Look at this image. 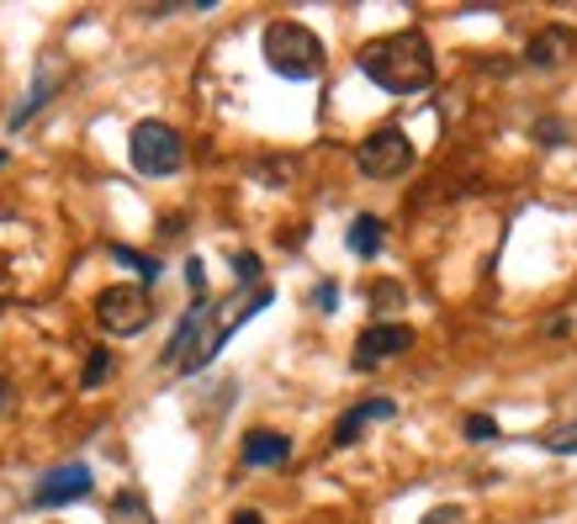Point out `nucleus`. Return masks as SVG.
Returning a JSON list of instances; mask_svg holds the SVG:
<instances>
[{
  "label": "nucleus",
  "instance_id": "nucleus-1",
  "mask_svg": "<svg viewBox=\"0 0 577 524\" xmlns=\"http://www.w3.org/2000/svg\"><path fill=\"white\" fill-rule=\"evenodd\" d=\"M365 80H376L387 95H419L434 86V54L425 32H387L361 48Z\"/></svg>",
  "mask_w": 577,
  "mask_h": 524
},
{
  "label": "nucleus",
  "instance_id": "nucleus-2",
  "mask_svg": "<svg viewBox=\"0 0 577 524\" xmlns=\"http://www.w3.org/2000/svg\"><path fill=\"white\" fill-rule=\"evenodd\" d=\"M265 64L281 80H313L324 69V43L303 22H271L265 27Z\"/></svg>",
  "mask_w": 577,
  "mask_h": 524
},
{
  "label": "nucleus",
  "instance_id": "nucleus-3",
  "mask_svg": "<svg viewBox=\"0 0 577 524\" xmlns=\"http://www.w3.org/2000/svg\"><path fill=\"white\" fill-rule=\"evenodd\" d=\"M127 155H133V170L138 175H176L185 164V144L181 133L170 123H138L133 127V138H127Z\"/></svg>",
  "mask_w": 577,
  "mask_h": 524
},
{
  "label": "nucleus",
  "instance_id": "nucleus-4",
  "mask_svg": "<svg viewBox=\"0 0 577 524\" xmlns=\"http://www.w3.org/2000/svg\"><path fill=\"white\" fill-rule=\"evenodd\" d=\"M355 164H361V175H371V181H397V175L414 170V144H408L403 127H376L361 149H355Z\"/></svg>",
  "mask_w": 577,
  "mask_h": 524
},
{
  "label": "nucleus",
  "instance_id": "nucleus-5",
  "mask_svg": "<svg viewBox=\"0 0 577 524\" xmlns=\"http://www.w3.org/2000/svg\"><path fill=\"white\" fill-rule=\"evenodd\" d=\"M95 318H101L106 334H138L154 318L149 286H106L101 303H95Z\"/></svg>",
  "mask_w": 577,
  "mask_h": 524
},
{
  "label": "nucleus",
  "instance_id": "nucleus-6",
  "mask_svg": "<svg viewBox=\"0 0 577 524\" xmlns=\"http://www.w3.org/2000/svg\"><path fill=\"white\" fill-rule=\"evenodd\" d=\"M86 493H91V466H59L37 482V509H59V503H75Z\"/></svg>",
  "mask_w": 577,
  "mask_h": 524
},
{
  "label": "nucleus",
  "instance_id": "nucleus-7",
  "mask_svg": "<svg viewBox=\"0 0 577 524\" xmlns=\"http://www.w3.org/2000/svg\"><path fill=\"white\" fill-rule=\"evenodd\" d=\"M414 344V334L403 329V323H371L355 344V366H376V361H387V355H403Z\"/></svg>",
  "mask_w": 577,
  "mask_h": 524
},
{
  "label": "nucleus",
  "instance_id": "nucleus-8",
  "mask_svg": "<svg viewBox=\"0 0 577 524\" xmlns=\"http://www.w3.org/2000/svg\"><path fill=\"white\" fill-rule=\"evenodd\" d=\"M292 456V440L275 430H249L244 434V466H281Z\"/></svg>",
  "mask_w": 577,
  "mask_h": 524
},
{
  "label": "nucleus",
  "instance_id": "nucleus-9",
  "mask_svg": "<svg viewBox=\"0 0 577 524\" xmlns=\"http://www.w3.org/2000/svg\"><path fill=\"white\" fill-rule=\"evenodd\" d=\"M393 413H397L393 398H371V402H361V408H350V413L339 419L335 445H355V440H361V430L371 424V419H393Z\"/></svg>",
  "mask_w": 577,
  "mask_h": 524
},
{
  "label": "nucleus",
  "instance_id": "nucleus-10",
  "mask_svg": "<svg viewBox=\"0 0 577 524\" xmlns=\"http://www.w3.org/2000/svg\"><path fill=\"white\" fill-rule=\"evenodd\" d=\"M573 48H577L573 27H546L530 43V64H562V59H573Z\"/></svg>",
  "mask_w": 577,
  "mask_h": 524
},
{
  "label": "nucleus",
  "instance_id": "nucleus-11",
  "mask_svg": "<svg viewBox=\"0 0 577 524\" xmlns=\"http://www.w3.org/2000/svg\"><path fill=\"white\" fill-rule=\"evenodd\" d=\"M382 249V223L371 213H361L355 223H350V254H361V260H371Z\"/></svg>",
  "mask_w": 577,
  "mask_h": 524
},
{
  "label": "nucleus",
  "instance_id": "nucleus-12",
  "mask_svg": "<svg viewBox=\"0 0 577 524\" xmlns=\"http://www.w3.org/2000/svg\"><path fill=\"white\" fill-rule=\"evenodd\" d=\"M541 445H546V451H556V456H577V419L551 424V430L541 434Z\"/></svg>",
  "mask_w": 577,
  "mask_h": 524
},
{
  "label": "nucleus",
  "instance_id": "nucleus-13",
  "mask_svg": "<svg viewBox=\"0 0 577 524\" xmlns=\"http://www.w3.org/2000/svg\"><path fill=\"white\" fill-rule=\"evenodd\" d=\"M403 303H408L403 281H376V286H371V308H376V312H397Z\"/></svg>",
  "mask_w": 577,
  "mask_h": 524
},
{
  "label": "nucleus",
  "instance_id": "nucleus-14",
  "mask_svg": "<svg viewBox=\"0 0 577 524\" xmlns=\"http://www.w3.org/2000/svg\"><path fill=\"white\" fill-rule=\"evenodd\" d=\"M112 371H117V361L106 355V350H91V361H86V387H101V381H112Z\"/></svg>",
  "mask_w": 577,
  "mask_h": 524
},
{
  "label": "nucleus",
  "instance_id": "nucleus-15",
  "mask_svg": "<svg viewBox=\"0 0 577 524\" xmlns=\"http://www.w3.org/2000/svg\"><path fill=\"white\" fill-rule=\"evenodd\" d=\"M112 254H117L122 265H133V271H138L144 281H154V276H159V260H144V254H133V249H112Z\"/></svg>",
  "mask_w": 577,
  "mask_h": 524
},
{
  "label": "nucleus",
  "instance_id": "nucleus-16",
  "mask_svg": "<svg viewBox=\"0 0 577 524\" xmlns=\"http://www.w3.org/2000/svg\"><path fill=\"white\" fill-rule=\"evenodd\" d=\"M493 434H498V424H493L487 413H472V419H466V440H493Z\"/></svg>",
  "mask_w": 577,
  "mask_h": 524
},
{
  "label": "nucleus",
  "instance_id": "nucleus-17",
  "mask_svg": "<svg viewBox=\"0 0 577 524\" xmlns=\"http://www.w3.org/2000/svg\"><path fill=\"white\" fill-rule=\"evenodd\" d=\"M234 271H239L244 281H254L260 276V260H254V254H234Z\"/></svg>",
  "mask_w": 577,
  "mask_h": 524
},
{
  "label": "nucleus",
  "instance_id": "nucleus-18",
  "mask_svg": "<svg viewBox=\"0 0 577 524\" xmlns=\"http://www.w3.org/2000/svg\"><path fill=\"white\" fill-rule=\"evenodd\" d=\"M425 524H461V514H456V509H440V514H429Z\"/></svg>",
  "mask_w": 577,
  "mask_h": 524
},
{
  "label": "nucleus",
  "instance_id": "nucleus-19",
  "mask_svg": "<svg viewBox=\"0 0 577 524\" xmlns=\"http://www.w3.org/2000/svg\"><path fill=\"white\" fill-rule=\"evenodd\" d=\"M234 524H265V520H260V514H239V520H234Z\"/></svg>",
  "mask_w": 577,
  "mask_h": 524
},
{
  "label": "nucleus",
  "instance_id": "nucleus-20",
  "mask_svg": "<svg viewBox=\"0 0 577 524\" xmlns=\"http://www.w3.org/2000/svg\"><path fill=\"white\" fill-rule=\"evenodd\" d=\"M5 398H11V387H5V376H0V402H5Z\"/></svg>",
  "mask_w": 577,
  "mask_h": 524
},
{
  "label": "nucleus",
  "instance_id": "nucleus-21",
  "mask_svg": "<svg viewBox=\"0 0 577 524\" xmlns=\"http://www.w3.org/2000/svg\"><path fill=\"white\" fill-rule=\"evenodd\" d=\"M0 164H5V149H0Z\"/></svg>",
  "mask_w": 577,
  "mask_h": 524
}]
</instances>
